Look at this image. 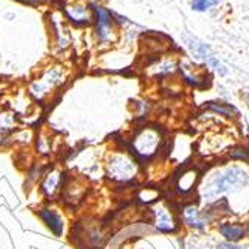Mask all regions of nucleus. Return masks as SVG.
I'll list each match as a JSON object with an SVG mask.
<instances>
[{
	"instance_id": "obj_1",
	"label": "nucleus",
	"mask_w": 249,
	"mask_h": 249,
	"mask_svg": "<svg viewBox=\"0 0 249 249\" xmlns=\"http://www.w3.org/2000/svg\"><path fill=\"white\" fill-rule=\"evenodd\" d=\"M246 182V173L240 168H230L219 177H216L215 182L212 183V191L209 194L215 195L224 191H230L236 186H240Z\"/></svg>"
},
{
	"instance_id": "obj_2",
	"label": "nucleus",
	"mask_w": 249,
	"mask_h": 249,
	"mask_svg": "<svg viewBox=\"0 0 249 249\" xmlns=\"http://www.w3.org/2000/svg\"><path fill=\"white\" fill-rule=\"evenodd\" d=\"M158 146H159V135L153 129H143L134 140V147L137 153L143 158L152 156L158 149Z\"/></svg>"
},
{
	"instance_id": "obj_3",
	"label": "nucleus",
	"mask_w": 249,
	"mask_h": 249,
	"mask_svg": "<svg viewBox=\"0 0 249 249\" xmlns=\"http://www.w3.org/2000/svg\"><path fill=\"white\" fill-rule=\"evenodd\" d=\"M110 168H111L113 177H116V179H120V180L131 179L134 171H135L134 164L131 161H128L126 158H123V156H117L116 159H113Z\"/></svg>"
},
{
	"instance_id": "obj_4",
	"label": "nucleus",
	"mask_w": 249,
	"mask_h": 249,
	"mask_svg": "<svg viewBox=\"0 0 249 249\" xmlns=\"http://www.w3.org/2000/svg\"><path fill=\"white\" fill-rule=\"evenodd\" d=\"M155 216H156V228L158 230L168 233V231H173L176 228V221L165 207L158 206L155 209Z\"/></svg>"
},
{
	"instance_id": "obj_5",
	"label": "nucleus",
	"mask_w": 249,
	"mask_h": 249,
	"mask_svg": "<svg viewBox=\"0 0 249 249\" xmlns=\"http://www.w3.org/2000/svg\"><path fill=\"white\" fill-rule=\"evenodd\" d=\"M200 179V174L195 168H191V170H186L180 177L179 180H177V189H179L182 194H186L189 191L194 189V186L197 185Z\"/></svg>"
},
{
	"instance_id": "obj_6",
	"label": "nucleus",
	"mask_w": 249,
	"mask_h": 249,
	"mask_svg": "<svg viewBox=\"0 0 249 249\" xmlns=\"http://www.w3.org/2000/svg\"><path fill=\"white\" fill-rule=\"evenodd\" d=\"M95 11L98 14V33L101 39L110 38V24H111L110 12L104 9L102 6H95Z\"/></svg>"
},
{
	"instance_id": "obj_7",
	"label": "nucleus",
	"mask_w": 249,
	"mask_h": 249,
	"mask_svg": "<svg viewBox=\"0 0 249 249\" xmlns=\"http://www.w3.org/2000/svg\"><path fill=\"white\" fill-rule=\"evenodd\" d=\"M219 231H221V234H222L225 239H228V240H231V242H236V240L242 239V237L246 234V228H245V227H242V225H234V224H225V225H222V227L219 228Z\"/></svg>"
},
{
	"instance_id": "obj_8",
	"label": "nucleus",
	"mask_w": 249,
	"mask_h": 249,
	"mask_svg": "<svg viewBox=\"0 0 249 249\" xmlns=\"http://www.w3.org/2000/svg\"><path fill=\"white\" fill-rule=\"evenodd\" d=\"M41 216L45 221V224L50 227V230L53 231V233H54L56 236H60L62 234L63 225H62V219L59 218V215H56V213L51 212V210H42L41 212Z\"/></svg>"
},
{
	"instance_id": "obj_9",
	"label": "nucleus",
	"mask_w": 249,
	"mask_h": 249,
	"mask_svg": "<svg viewBox=\"0 0 249 249\" xmlns=\"http://www.w3.org/2000/svg\"><path fill=\"white\" fill-rule=\"evenodd\" d=\"M66 14L69 15V18L75 21V23H89L90 20V15H89V9L86 6H68Z\"/></svg>"
},
{
	"instance_id": "obj_10",
	"label": "nucleus",
	"mask_w": 249,
	"mask_h": 249,
	"mask_svg": "<svg viewBox=\"0 0 249 249\" xmlns=\"http://www.w3.org/2000/svg\"><path fill=\"white\" fill-rule=\"evenodd\" d=\"M183 216H185V221L189 225H192V227H197V228H203L204 227V221L201 219V216L198 215L197 209H195L194 206H189V207L185 209Z\"/></svg>"
},
{
	"instance_id": "obj_11",
	"label": "nucleus",
	"mask_w": 249,
	"mask_h": 249,
	"mask_svg": "<svg viewBox=\"0 0 249 249\" xmlns=\"http://www.w3.org/2000/svg\"><path fill=\"white\" fill-rule=\"evenodd\" d=\"M59 182H60L59 174H51V176L47 177V180H45V183H44V189H45L48 194H53V191L56 189V186L59 185Z\"/></svg>"
},
{
	"instance_id": "obj_12",
	"label": "nucleus",
	"mask_w": 249,
	"mask_h": 249,
	"mask_svg": "<svg viewBox=\"0 0 249 249\" xmlns=\"http://www.w3.org/2000/svg\"><path fill=\"white\" fill-rule=\"evenodd\" d=\"M218 0H194L192 2V9L195 11H207L210 6L216 5Z\"/></svg>"
},
{
	"instance_id": "obj_13",
	"label": "nucleus",
	"mask_w": 249,
	"mask_h": 249,
	"mask_svg": "<svg viewBox=\"0 0 249 249\" xmlns=\"http://www.w3.org/2000/svg\"><path fill=\"white\" fill-rule=\"evenodd\" d=\"M231 158H234V159H245L246 158V150L245 149H240V147H237V149H234L233 152H231Z\"/></svg>"
},
{
	"instance_id": "obj_14",
	"label": "nucleus",
	"mask_w": 249,
	"mask_h": 249,
	"mask_svg": "<svg viewBox=\"0 0 249 249\" xmlns=\"http://www.w3.org/2000/svg\"><path fill=\"white\" fill-rule=\"evenodd\" d=\"M210 108H213L215 111H219V113H225V114H230L231 111H233V108H224V107H221V105H213V104H210Z\"/></svg>"
},
{
	"instance_id": "obj_15",
	"label": "nucleus",
	"mask_w": 249,
	"mask_h": 249,
	"mask_svg": "<svg viewBox=\"0 0 249 249\" xmlns=\"http://www.w3.org/2000/svg\"><path fill=\"white\" fill-rule=\"evenodd\" d=\"M21 2H24V3H38V2H41V0H21Z\"/></svg>"
}]
</instances>
